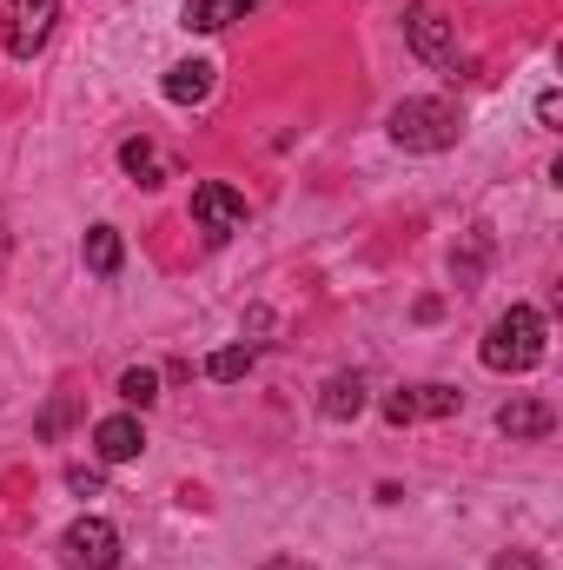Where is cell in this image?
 <instances>
[{"label":"cell","mask_w":563,"mask_h":570,"mask_svg":"<svg viewBox=\"0 0 563 570\" xmlns=\"http://www.w3.org/2000/svg\"><path fill=\"white\" fill-rule=\"evenodd\" d=\"M477 358L491 365V372H537L544 365V312L537 305H511L491 332H484V345H477Z\"/></svg>","instance_id":"cell-1"},{"label":"cell","mask_w":563,"mask_h":570,"mask_svg":"<svg viewBox=\"0 0 563 570\" xmlns=\"http://www.w3.org/2000/svg\"><path fill=\"white\" fill-rule=\"evenodd\" d=\"M457 107L451 100H398L392 107V140L405 146V153H444V146H457Z\"/></svg>","instance_id":"cell-2"},{"label":"cell","mask_w":563,"mask_h":570,"mask_svg":"<svg viewBox=\"0 0 563 570\" xmlns=\"http://www.w3.org/2000/svg\"><path fill=\"white\" fill-rule=\"evenodd\" d=\"M405 40H412V53H418L424 67H437V73H464V53H457V20H444L437 7H412Z\"/></svg>","instance_id":"cell-3"},{"label":"cell","mask_w":563,"mask_h":570,"mask_svg":"<svg viewBox=\"0 0 563 570\" xmlns=\"http://www.w3.org/2000/svg\"><path fill=\"white\" fill-rule=\"evenodd\" d=\"M53 20H60V0H7V20H0L7 53L13 60H33L53 40Z\"/></svg>","instance_id":"cell-4"},{"label":"cell","mask_w":563,"mask_h":570,"mask_svg":"<svg viewBox=\"0 0 563 570\" xmlns=\"http://www.w3.org/2000/svg\"><path fill=\"white\" fill-rule=\"evenodd\" d=\"M192 219H199V233L219 246V239L246 233V193H233L226 179H199V186H192Z\"/></svg>","instance_id":"cell-5"},{"label":"cell","mask_w":563,"mask_h":570,"mask_svg":"<svg viewBox=\"0 0 563 570\" xmlns=\"http://www.w3.org/2000/svg\"><path fill=\"white\" fill-rule=\"evenodd\" d=\"M60 551H67L73 570H113L120 564V531H113L107 518H73V524L60 531Z\"/></svg>","instance_id":"cell-6"},{"label":"cell","mask_w":563,"mask_h":570,"mask_svg":"<svg viewBox=\"0 0 563 570\" xmlns=\"http://www.w3.org/2000/svg\"><path fill=\"white\" fill-rule=\"evenodd\" d=\"M451 412H464V392H457V385H405V392H392V399H385V419H392V425L451 419Z\"/></svg>","instance_id":"cell-7"},{"label":"cell","mask_w":563,"mask_h":570,"mask_svg":"<svg viewBox=\"0 0 563 570\" xmlns=\"http://www.w3.org/2000/svg\"><path fill=\"white\" fill-rule=\"evenodd\" d=\"M93 451H100V464H134L146 451V431L134 412H113V419H100L93 425Z\"/></svg>","instance_id":"cell-8"},{"label":"cell","mask_w":563,"mask_h":570,"mask_svg":"<svg viewBox=\"0 0 563 570\" xmlns=\"http://www.w3.org/2000/svg\"><path fill=\"white\" fill-rule=\"evenodd\" d=\"M213 80H219L213 60H179V67H166L159 94H166L172 107H206V100H213Z\"/></svg>","instance_id":"cell-9"},{"label":"cell","mask_w":563,"mask_h":570,"mask_svg":"<svg viewBox=\"0 0 563 570\" xmlns=\"http://www.w3.org/2000/svg\"><path fill=\"white\" fill-rule=\"evenodd\" d=\"M318 412H325L332 425H352V419L365 412V379H358V372H332L325 392H318Z\"/></svg>","instance_id":"cell-10"},{"label":"cell","mask_w":563,"mask_h":570,"mask_svg":"<svg viewBox=\"0 0 563 570\" xmlns=\"http://www.w3.org/2000/svg\"><path fill=\"white\" fill-rule=\"evenodd\" d=\"M266 0H186V27L192 33H219V27H233V20H246Z\"/></svg>","instance_id":"cell-11"},{"label":"cell","mask_w":563,"mask_h":570,"mask_svg":"<svg viewBox=\"0 0 563 570\" xmlns=\"http://www.w3.org/2000/svg\"><path fill=\"white\" fill-rule=\"evenodd\" d=\"M551 425H557V412H551L544 399H511V405L497 412V431H504V438H544Z\"/></svg>","instance_id":"cell-12"},{"label":"cell","mask_w":563,"mask_h":570,"mask_svg":"<svg viewBox=\"0 0 563 570\" xmlns=\"http://www.w3.org/2000/svg\"><path fill=\"white\" fill-rule=\"evenodd\" d=\"M120 166H127V179H140V186H166V179H172V159L152 140H127L120 146Z\"/></svg>","instance_id":"cell-13"},{"label":"cell","mask_w":563,"mask_h":570,"mask_svg":"<svg viewBox=\"0 0 563 570\" xmlns=\"http://www.w3.org/2000/svg\"><path fill=\"white\" fill-rule=\"evenodd\" d=\"M87 266H93L100 279H113V273L127 266V246H120L113 226H93V233H87Z\"/></svg>","instance_id":"cell-14"},{"label":"cell","mask_w":563,"mask_h":570,"mask_svg":"<svg viewBox=\"0 0 563 570\" xmlns=\"http://www.w3.org/2000/svg\"><path fill=\"white\" fill-rule=\"evenodd\" d=\"M120 399H127L134 412H146V405L159 399V372H152V365H127V372H120Z\"/></svg>","instance_id":"cell-15"},{"label":"cell","mask_w":563,"mask_h":570,"mask_svg":"<svg viewBox=\"0 0 563 570\" xmlns=\"http://www.w3.org/2000/svg\"><path fill=\"white\" fill-rule=\"evenodd\" d=\"M246 372H253V345H226V352L206 358V379H219V385H233V379H246Z\"/></svg>","instance_id":"cell-16"},{"label":"cell","mask_w":563,"mask_h":570,"mask_svg":"<svg viewBox=\"0 0 563 570\" xmlns=\"http://www.w3.org/2000/svg\"><path fill=\"white\" fill-rule=\"evenodd\" d=\"M537 120H544V127H563V94H557V87H544V94H537Z\"/></svg>","instance_id":"cell-17"},{"label":"cell","mask_w":563,"mask_h":570,"mask_svg":"<svg viewBox=\"0 0 563 570\" xmlns=\"http://www.w3.org/2000/svg\"><path fill=\"white\" fill-rule=\"evenodd\" d=\"M67 491H80V498H100V471L73 464V471H67Z\"/></svg>","instance_id":"cell-18"},{"label":"cell","mask_w":563,"mask_h":570,"mask_svg":"<svg viewBox=\"0 0 563 570\" xmlns=\"http://www.w3.org/2000/svg\"><path fill=\"white\" fill-rule=\"evenodd\" d=\"M497 570H537L531 558H497Z\"/></svg>","instance_id":"cell-19"}]
</instances>
